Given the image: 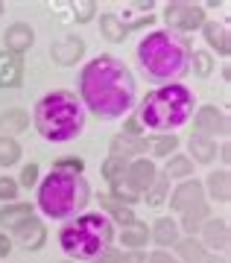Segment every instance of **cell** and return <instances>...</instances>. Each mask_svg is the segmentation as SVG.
Masks as SVG:
<instances>
[{
  "label": "cell",
  "instance_id": "obj_1",
  "mask_svg": "<svg viewBox=\"0 0 231 263\" xmlns=\"http://www.w3.org/2000/svg\"><path fill=\"white\" fill-rule=\"evenodd\" d=\"M74 94L85 114H94L97 120H120L138 105V82L123 59L100 53L82 65Z\"/></svg>",
  "mask_w": 231,
  "mask_h": 263
},
{
  "label": "cell",
  "instance_id": "obj_2",
  "mask_svg": "<svg viewBox=\"0 0 231 263\" xmlns=\"http://www.w3.org/2000/svg\"><path fill=\"white\" fill-rule=\"evenodd\" d=\"M190 41L185 35H176L170 29H152L138 41L135 59L138 70L147 82L158 85H176L190 73Z\"/></svg>",
  "mask_w": 231,
  "mask_h": 263
},
{
  "label": "cell",
  "instance_id": "obj_3",
  "mask_svg": "<svg viewBox=\"0 0 231 263\" xmlns=\"http://www.w3.org/2000/svg\"><path fill=\"white\" fill-rule=\"evenodd\" d=\"M196 111V97L185 82L158 85L140 100L132 114L138 117L147 135H176V129L187 126Z\"/></svg>",
  "mask_w": 231,
  "mask_h": 263
},
{
  "label": "cell",
  "instance_id": "obj_4",
  "mask_svg": "<svg viewBox=\"0 0 231 263\" xmlns=\"http://www.w3.org/2000/svg\"><path fill=\"white\" fill-rule=\"evenodd\" d=\"M32 129L50 143H70L85 132V114L82 103L74 91L67 88H56L50 94H44L32 108Z\"/></svg>",
  "mask_w": 231,
  "mask_h": 263
},
{
  "label": "cell",
  "instance_id": "obj_5",
  "mask_svg": "<svg viewBox=\"0 0 231 263\" xmlns=\"http://www.w3.org/2000/svg\"><path fill=\"white\" fill-rule=\"evenodd\" d=\"M91 202V184L79 173H65V170H50L44 179H38L35 187V208L41 216L53 222H70Z\"/></svg>",
  "mask_w": 231,
  "mask_h": 263
},
{
  "label": "cell",
  "instance_id": "obj_6",
  "mask_svg": "<svg viewBox=\"0 0 231 263\" xmlns=\"http://www.w3.org/2000/svg\"><path fill=\"white\" fill-rule=\"evenodd\" d=\"M56 240L74 263H91L114 246V226L102 211H85L70 222H62Z\"/></svg>",
  "mask_w": 231,
  "mask_h": 263
},
{
  "label": "cell",
  "instance_id": "obj_7",
  "mask_svg": "<svg viewBox=\"0 0 231 263\" xmlns=\"http://www.w3.org/2000/svg\"><path fill=\"white\" fill-rule=\"evenodd\" d=\"M161 18H164L170 32H176V35H190L196 29H202L205 18V6L202 3H190V0H170L164 3V12H161Z\"/></svg>",
  "mask_w": 231,
  "mask_h": 263
},
{
  "label": "cell",
  "instance_id": "obj_8",
  "mask_svg": "<svg viewBox=\"0 0 231 263\" xmlns=\"http://www.w3.org/2000/svg\"><path fill=\"white\" fill-rule=\"evenodd\" d=\"M158 179V167L155 161L149 158H135L126 164V170H123V179L114 181V184H120V187H126L132 193V196H144L149 187H152V181Z\"/></svg>",
  "mask_w": 231,
  "mask_h": 263
},
{
  "label": "cell",
  "instance_id": "obj_9",
  "mask_svg": "<svg viewBox=\"0 0 231 263\" xmlns=\"http://www.w3.org/2000/svg\"><path fill=\"white\" fill-rule=\"evenodd\" d=\"M193 126L196 135H205V138H228V114L217 108V105H196L193 111Z\"/></svg>",
  "mask_w": 231,
  "mask_h": 263
},
{
  "label": "cell",
  "instance_id": "obj_10",
  "mask_svg": "<svg viewBox=\"0 0 231 263\" xmlns=\"http://www.w3.org/2000/svg\"><path fill=\"white\" fill-rule=\"evenodd\" d=\"M85 38L76 35V32H65V35H59L50 44V59H53V65L59 67H74L79 65L85 59Z\"/></svg>",
  "mask_w": 231,
  "mask_h": 263
},
{
  "label": "cell",
  "instance_id": "obj_11",
  "mask_svg": "<svg viewBox=\"0 0 231 263\" xmlns=\"http://www.w3.org/2000/svg\"><path fill=\"white\" fill-rule=\"evenodd\" d=\"M167 202H170V211L185 214V211H190V208H196V205H202V202H208V199H205L202 181H199V179H187V181H179L176 187L170 190Z\"/></svg>",
  "mask_w": 231,
  "mask_h": 263
},
{
  "label": "cell",
  "instance_id": "obj_12",
  "mask_svg": "<svg viewBox=\"0 0 231 263\" xmlns=\"http://www.w3.org/2000/svg\"><path fill=\"white\" fill-rule=\"evenodd\" d=\"M9 237H12V246H21L24 252H41L47 246V228L38 216H29L27 222H21Z\"/></svg>",
  "mask_w": 231,
  "mask_h": 263
},
{
  "label": "cell",
  "instance_id": "obj_13",
  "mask_svg": "<svg viewBox=\"0 0 231 263\" xmlns=\"http://www.w3.org/2000/svg\"><path fill=\"white\" fill-rule=\"evenodd\" d=\"M228 240H231V228H228V219L220 216V219H205V226L199 228V243L214 254H225L228 249Z\"/></svg>",
  "mask_w": 231,
  "mask_h": 263
},
{
  "label": "cell",
  "instance_id": "obj_14",
  "mask_svg": "<svg viewBox=\"0 0 231 263\" xmlns=\"http://www.w3.org/2000/svg\"><path fill=\"white\" fill-rule=\"evenodd\" d=\"M32 47H35V29L27 21H15L6 27V32H3V50L6 53L24 59V53H29Z\"/></svg>",
  "mask_w": 231,
  "mask_h": 263
},
{
  "label": "cell",
  "instance_id": "obj_15",
  "mask_svg": "<svg viewBox=\"0 0 231 263\" xmlns=\"http://www.w3.org/2000/svg\"><path fill=\"white\" fill-rule=\"evenodd\" d=\"M149 240H152V246H155V249H161V252H170V249H173V246L182 240L179 222L173 219V216H161V219H155V222L149 226Z\"/></svg>",
  "mask_w": 231,
  "mask_h": 263
},
{
  "label": "cell",
  "instance_id": "obj_16",
  "mask_svg": "<svg viewBox=\"0 0 231 263\" xmlns=\"http://www.w3.org/2000/svg\"><path fill=\"white\" fill-rule=\"evenodd\" d=\"M202 38L205 44L217 53V56H228L231 53V32H228V24H222V21H205L202 24ZM208 50V53H211Z\"/></svg>",
  "mask_w": 231,
  "mask_h": 263
},
{
  "label": "cell",
  "instance_id": "obj_17",
  "mask_svg": "<svg viewBox=\"0 0 231 263\" xmlns=\"http://www.w3.org/2000/svg\"><path fill=\"white\" fill-rule=\"evenodd\" d=\"M24 85V59L0 50V91L21 88Z\"/></svg>",
  "mask_w": 231,
  "mask_h": 263
},
{
  "label": "cell",
  "instance_id": "obj_18",
  "mask_svg": "<svg viewBox=\"0 0 231 263\" xmlns=\"http://www.w3.org/2000/svg\"><path fill=\"white\" fill-rule=\"evenodd\" d=\"M29 216H35V205H29V202H9V205H0V231L12 234L21 222H27Z\"/></svg>",
  "mask_w": 231,
  "mask_h": 263
},
{
  "label": "cell",
  "instance_id": "obj_19",
  "mask_svg": "<svg viewBox=\"0 0 231 263\" xmlns=\"http://www.w3.org/2000/svg\"><path fill=\"white\" fill-rule=\"evenodd\" d=\"M109 155L117 161H135V158H144V138H129V135H114L109 143Z\"/></svg>",
  "mask_w": 231,
  "mask_h": 263
},
{
  "label": "cell",
  "instance_id": "obj_20",
  "mask_svg": "<svg viewBox=\"0 0 231 263\" xmlns=\"http://www.w3.org/2000/svg\"><path fill=\"white\" fill-rule=\"evenodd\" d=\"M179 152V135H144V158H170Z\"/></svg>",
  "mask_w": 231,
  "mask_h": 263
},
{
  "label": "cell",
  "instance_id": "obj_21",
  "mask_svg": "<svg viewBox=\"0 0 231 263\" xmlns=\"http://www.w3.org/2000/svg\"><path fill=\"white\" fill-rule=\"evenodd\" d=\"M117 240H120L123 252H144L147 243H149V226L140 222V219H135V222H129V226L120 228Z\"/></svg>",
  "mask_w": 231,
  "mask_h": 263
},
{
  "label": "cell",
  "instance_id": "obj_22",
  "mask_svg": "<svg viewBox=\"0 0 231 263\" xmlns=\"http://www.w3.org/2000/svg\"><path fill=\"white\" fill-rule=\"evenodd\" d=\"M205 219H211V205L202 202V205L190 208L185 214H179V231H185V237H199V228L205 226Z\"/></svg>",
  "mask_w": 231,
  "mask_h": 263
},
{
  "label": "cell",
  "instance_id": "obj_23",
  "mask_svg": "<svg viewBox=\"0 0 231 263\" xmlns=\"http://www.w3.org/2000/svg\"><path fill=\"white\" fill-rule=\"evenodd\" d=\"M202 187H205V193H208L211 199H217L220 205H228V199H231V173L228 170H217V173H211V176L202 181Z\"/></svg>",
  "mask_w": 231,
  "mask_h": 263
},
{
  "label": "cell",
  "instance_id": "obj_24",
  "mask_svg": "<svg viewBox=\"0 0 231 263\" xmlns=\"http://www.w3.org/2000/svg\"><path fill=\"white\" fill-rule=\"evenodd\" d=\"M173 257H176L179 263H205V257H208V249H205L202 243H199V237H182L176 246H173Z\"/></svg>",
  "mask_w": 231,
  "mask_h": 263
},
{
  "label": "cell",
  "instance_id": "obj_25",
  "mask_svg": "<svg viewBox=\"0 0 231 263\" xmlns=\"http://www.w3.org/2000/svg\"><path fill=\"white\" fill-rule=\"evenodd\" d=\"M29 111L24 108H6V111H0V135L3 138H15L21 132L29 129Z\"/></svg>",
  "mask_w": 231,
  "mask_h": 263
},
{
  "label": "cell",
  "instance_id": "obj_26",
  "mask_svg": "<svg viewBox=\"0 0 231 263\" xmlns=\"http://www.w3.org/2000/svg\"><path fill=\"white\" fill-rule=\"evenodd\" d=\"M100 208H102V214L109 216L111 226L123 228V226H129V222L138 219V216H135V208H126V205H120V202H114L109 193H100Z\"/></svg>",
  "mask_w": 231,
  "mask_h": 263
},
{
  "label": "cell",
  "instance_id": "obj_27",
  "mask_svg": "<svg viewBox=\"0 0 231 263\" xmlns=\"http://www.w3.org/2000/svg\"><path fill=\"white\" fill-rule=\"evenodd\" d=\"M187 149L190 155L187 158L193 161V164H211L217 158V141L214 138H205V135H190V141H187Z\"/></svg>",
  "mask_w": 231,
  "mask_h": 263
},
{
  "label": "cell",
  "instance_id": "obj_28",
  "mask_svg": "<svg viewBox=\"0 0 231 263\" xmlns=\"http://www.w3.org/2000/svg\"><path fill=\"white\" fill-rule=\"evenodd\" d=\"M167 179H176V181H187L196 176V164L187 158L185 152H176V155H170L167 158V170H164Z\"/></svg>",
  "mask_w": 231,
  "mask_h": 263
},
{
  "label": "cell",
  "instance_id": "obj_29",
  "mask_svg": "<svg viewBox=\"0 0 231 263\" xmlns=\"http://www.w3.org/2000/svg\"><path fill=\"white\" fill-rule=\"evenodd\" d=\"M100 32L109 38V41L120 44V41H126V35H129V27L123 24L120 15H114V12H102L100 15Z\"/></svg>",
  "mask_w": 231,
  "mask_h": 263
},
{
  "label": "cell",
  "instance_id": "obj_30",
  "mask_svg": "<svg viewBox=\"0 0 231 263\" xmlns=\"http://www.w3.org/2000/svg\"><path fill=\"white\" fill-rule=\"evenodd\" d=\"M167 196H170V179H167L164 173H158V179L152 181V187L140 196V202H147L149 208H161L167 202Z\"/></svg>",
  "mask_w": 231,
  "mask_h": 263
},
{
  "label": "cell",
  "instance_id": "obj_31",
  "mask_svg": "<svg viewBox=\"0 0 231 263\" xmlns=\"http://www.w3.org/2000/svg\"><path fill=\"white\" fill-rule=\"evenodd\" d=\"M21 143H18V138H3L0 135V167L3 170H9V167H15L21 161Z\"/></svg>",
  "mask_w": 231,
  "mask_h": 263
},
{
  "label": "cell",
  "instance_id": "obj_32",
  "mask_svg": "<svg viewBox=\"0 0 231 263\" xmlns=\"http://www.w3.org/2000/svg\"><path fill=\"white\" fill-rule=\"evenodd\" d=\"M190 70H193L199 79H208L214 73V56L208 50H193L190 53Z\"/></svg>",
  "mask_w": 231,
  "mask_h": 263
},
{
  "label": "cell",
  "instance_id": "obj_33",
  "mask_svg": "<svg viewBox=\"0 0 231 263\" xmlns=\"http://www.w3.org/2000/svg\"><path fill=\"white\" fill-rule=\"evenodd\" d=\"M123 170H126V161H117V158H105L102 161V179L109 181V184H114V181L123 179Z\"/></svg>",
  "mask_w": 231,
  "mask_h": 263
},
{
  "label": "cell",
  "instance_id": "obj_34",
  "mask_svg": "<svg viewBox=\"0 0 231 263\" xmlns=\"http://www.w3.org/2000/svg\"><path fill=\"white\" fill-rule=\"evenodd\" d=\"M15 181H18V187H27V190L38 187V164H35V161L24 164V167H21V176Z\"/></svg>",
  "mask_w": 231,
  "mask_h": 263
},
{
  "label": "cell",
  "instance_id": "obj_35",
  "mask_svg": "<svg viewBox=\"0 0 231 263\" xmlns=\"http://www.w3.org/2000/svg\"><path fill=\"white\" fill-rule=\"evenodd\" d=\"M97 3L94 0H82V3H74V18H76V24H88V21H94L97 18Z\"/></svg>",
  "mask_w": 231,
  "mask_h": 263
},
{
  "label": "cell",
  "instance_id": "obj_36",
  "mask_svg": "<svg viewBox=\"0 0 231 263\" xmlns=\"http://www.w3.org/2000/svg\"><path fill=\"white\" fill-rule=\"evenodd\" d=\"M18 181L12 176H0V202L9 205V202H18Z\"/></svg>",
  "mask_w": 231,
  "mask_h": 263
},
{
  "label": "cell",
  "instance_id": "obj_37",
  "mask_svg": "<svg viewBox=\"0 0 231 263\" xmlns=\"http://www.w3.org/2000/svg\"><path fill=\"white\" fill-rule=\"evenodd\" d=\"M50 170H65V173H79L82 176L85 173V161L82 158H74V155H65V158L53 161V167Z\"/></svg>",
  "mask_w": 231,
  "mask_h": 263
},
{
  "label": "cell",
  "instance_id": "obj_38",
  "mask_svg": "<svg viewBox=\"0 0 231 263\" xmlns=\"http://www.w3.org/2000/svg\"><path fill=\"white\" fill-rule=\"evenodd\" d=\"M91 263H123V249H117V246H111L109 252H102L100 257H94Z\"/></svg>",
  "mask_w": 231,
  "mask_h": 263
},
{
  "label": "cell",
  "instance_id": "obj_39",
  "mask_svg": "<svg viewBox=\"0 0 231 263\" xmlns=\"http://www.w3.org/2000/svg\"><path fill=\"white\" fill-rule=\"evenodd\" d=\"M123 135H129V138H144L147 132L140 129V123H138V117L129 111V117H126V126H123Z\"/></svg>",
  "mask_w": 231,
  "mask_h": 263
},
{
  "label": "cell",
  "instance_id": "obj_40",
  "mask_svg": "<svg viewBox=\"0 0 231 263\" xmlns=\"http://www.w3.org/2000/svg\"><path fill=\"white\" fill-rule=\"evenodd\" d=\"M147 263H179V260H176L170 252H161V249H155V252L147 254Z\"/></svg>",
  "mask_w": 231,
  "mask_h": 263
},
{
  "label": "cell",
  "instance_id": "obj_41",
  "mask_svg": "<svg viewBox=\"0 0 231 263\" xmlns=\"http://www.w3.org/2000/svg\"><path fill=\"white\" fill-rule=\"evenodd\" d=\"M12 254V237L6 231H0V257H9Z\"/></svg>",
  "mask_w": 231,
  "mask_h": 263
},
{
  "label": "cell",
  "instance_id": "obj_42",
  "mask_svg": "<svg viewBox=\"0 0 231 263\" xmlns=\"http://www.w3.org/2000/svg\"><path fill=\"white\" fill-rule=\"evenodd\" d=\"M123 263H147V252H123Z\"/></svg>",
  "mask_w": 231,
  "mask_h": 263
},
{
  "label": "cell",
  "instance_id": "obj_43",
  "mask_svg": "<svg viewBox=\"0 0 231 263\" xmlns=\"http://www.w3.org/2000/svg\"><path fill=\"white\" fill-rule=\"evenodd\" d=\"M217 155L222 158V170H228V161H231V146L228 143H222L220 149H217Z\"/></svg>",
  "mask_w": 231,
  "mask_h": 263
},
{
  "label": "cell",
  "instance_id": "obj_44",
  "mask_svg": "<svg viewBox=\"0 0 231 263\" xmlns=\"http://www.w3.org/2000/svg\"><path fill=\"white\" fill-rule=\"evenodd\" d=\"M205 263H228V260H225V254H208Z\"/></svg>",
  "mask_w": 231,
  "mask_h": 263
},
{
  "label": "cell",
  "instance_id": "obj_45",
  "mask_svg": "<svg viewBox=\"0 0 231 263\" xmlns=\"http://www.w3.org/2000/svg\"><path fill=\"white\" fill-rule=\"evenodd\" d=\"M3 12H6V6H3V3H0V15H3Z\"/></svg>",
  "mask_w": 231,
  "mask_h": 263
},
{
  "label": "cell",
  "instance_id": "obj_46",
  "mask_svg": "<svg viewBox=\"0 0 231 263\" xmlns=\"http://www.w3.org/2000/svg\"><path fill=\"white\" fill-rule=\"evenodd\" d=\"M62 263H74V260H62Z\"/></svg>",
  "mask_w": 231,
  "mask_h": 263
}]
</instances>
